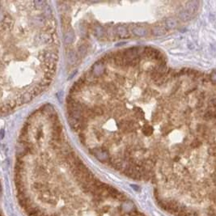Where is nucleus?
Here are the masks:
<instances>
[{"label":"nucleus","instance_id":"f257e3e1","mask_svg":"<svg viewBox=\"0 0 216 216\" xmlns=\"http://www.w3.org/2000/svg\"><path fill=\"white\" fill-rule=\"evenodd\" d=\"M199 6V3L198 1H190L187 2L185 4V10L189 12L191 15H193V14L197 12Z\"/></svg>","mask_w":216,"mask_h":216},{"label":"nucleus","instance_id":"f03ea898","mask_svg":"<svg viewBox=\"0 0 216 216\" xmlns=\"http://www.w3.org/2000/svg\"><path fill=\"white\" fill-rule=\"evenodd\" d=\"M116 33L120 38H127L129 36L127 28L122 25H119L116 28Z\"/></svg>","mask_w":216,"mask_h":216},{"label":"nucleus","instance_id":"7ed1b4c3","mask_svg":"<svg viewBox=\"0 0 216 216\" xmlns=\"http://www.w3.org/2000/svg\"><path fill=\"white\" fill-rule=\"evenodd\" d=\"M132 33L134 35L137 36H145L147 35L148 31L145 29L144 27H139V26H134L132 29Z\"/></svg>","mask_w":216,"mask_h":216},{"label":"nucleus","instance_id":"20e7f679","mask_svg":"<svg viewBox=\"0 0 216 216\" xmlns=\"http://www.w3.org/2000/svg\"><path fill=\"white\" fill-rule=\"evenodd\" d=\"M33 25L36 26H45V17L42 15H36L31 20Z\"/></svg>","mask_w":216,"mask_h":216},{"label":"nucleus","instance_id":"39448f33","mask_svg":"<svg viewBox=\"0 0 216 216\" xmlns=\"http://www.w3.org/2000/svg\"><path fill=\"white\" fill-rule=\"evenodd\" d=\"M178 16H179L180 20H181L182 21L186 22V21H189V20H191L192 17H193V15H191L189 12H187L185 9H184V10H182L179 12Z\"/></svg>","mask_w":216,"mask_h":216},{"label":"nucleus","instance_id":"423d86ee","mask_svg":"<svg viewBox=\"0 0 216 216\" xmlns=\"http://www.w3.org/2000/svg\"><path fill=\"white\" fill-rule=\"evenodd\" d=\"M74 38V34L73 33V31L71 29L68 30L67 33H65L64 35V41H65V44L66 45H70L71 44V42L73 41Z\"/></svg>","mask_w":216,"mask_h":216},{"label":"nucleus","instance_id":"0eeeda50","mask_svg":"<svg viewBox=\"0 0 216 216\" xmlns=\"http://www.w3.org/2000/svg\"><path fill=\"white\" fill-rule=\"evenodd\" d=\"M165 27L168 29H173L177 26V22L173 18H168L164 21Z\"/></svg>","mask_w":216,"mask_h":216},{"label":"nucleus","instance_id":"6e6552de","mask_svg":"<svg viewBox=\"0 0 216 216\" xmlns=\"http://www.w3.org/2000/svg\"><path fill=\"white\" fill-rule=\"evenodd\" d=\"M165 33V29L162 26H154L152 28V34L156 36H163Z\"/></svg>","mask_w":216,"mask_h":216},{"label":"nucleus","instance_id":"1a4fd4ad","mask_svg":"<svg viewBox=\"0 0 216 216\" xmlns=\"http://www.w3.org/2000/svg\"><path fill=\"white\" fill-rule=\"evenodd\" d=\"M93 32H94V34L96 35V37H98V38H101V37L104 36V29L100 26V25H96L95 27H94V29H93Z\"/></svg>","mask_w":216,"mask_h":216},{"label":"nucleus","instance_id":"9d476101","mask_svg":"<svg viewBox=\"0 0 216 216\" xmlns=\"http://www.w3.org/2000/svg\"><path fill=\"white\" fill-rule=\"evenodd\" d=\"M153 132L152 127L151 126H149V124H145L143 127V133L144 135L146 136H149L151 135Z\"/></svg>","mask_w":216,"mask_h":216},{"label":"nucleus","instance_id":"9b49d317","mask_svg":"<svg viewBox=\"0 0 216 216\" xmlns=\"http://www.w3.org/2000/svg\"><path fill=\"white\" fill-rule=\"evenodd\" d=\"M77 61V56L74 51H71L68 54V62L71 65H74Z\"/></svg>","mask_w":216,"mask_h":216},{"label":"nucleus","instance_id":"f8f14e48","mask_svg":"<svg viewBox=\"0 0 216 216\" xmlns=\"http://www.w3.org/2000/svg\"><path fill=\"white\" fill-rule=\"evenodd\" d=\"M36 7H38V8H45L47 5H46V2L45 1H34L33 3Z\"/></svg>","mask_w":216,"mask_h":216},{"label":"nucleus","instance_id":"ddd939ff","mask_svg":"<svg viewBox=\"0 0 216 216\" xmlns=\"http://www.w3.org/2000/svg\"><path fill=\"white\" fill-rule=\"evenodd\" d=\"M134 115L136 117L139 118V119H142V118L143 117V112L142 110L139 109H134Z\"/></svg>","mask_w":216,"mask_h":216},{"label":"nucleus","instance_id":"4468645a","mask_svg":"<svg viewBox=\"0 0 216 216\" xmlns=\"http://www.w3.org/2000/svg\"><path fill=\"white\" fill-rule=\"evenodd\" d=\"M33 188L36 190H42L45 188V185L41 182H35L33 184Z\"/></svg>","mask_w":216,"mask_h":216},{"label":"nucleus","instance_id":"2eb2a0df","mask_svg":"<svg viewBox=\"0 0 216 216\" xmlns=\"http://www.w3.org/2000/svg\"><path fill=\"white\" fill-rule=\"evenodd\" d=\"M79 53L83 56V55H84L86 53V52H87V47L84 45H80L79 46Z\"/></svg>","mask_w":216,"mask_h":216},{"label":"nucleus","instance_id":"dca6fc26","mask_svg":"<svg viewBox=\"0 0 216 216\" xmlns=\"http://www.w3.org/2000/svg\"><path fill=\"white\" fill-rule=\"evenodd\" d=\"M129 216H145L143 214H142L139 211H137V210H134V211H131L129 213Z\"/></svg>","mask_w":216,"mask_h":216},{"label":"nucleus","instance_id":"f3484780","mask_svg":"<svg viewBox=\"0 0 216 216\" xmlns=\"http://www.w3.org/2000/svg\"><path fill=\"white\" fill-rule=\"evenodd\" d=\"M43 136V133H42V130L41 129H38L37 130V132H36V139H41V138H42Z\"/></svg>","mask_w":216,"mask_h":216},{"label":"nucleus","instance_id":"a211bd4d","mask_svg":"<svg viewBox=\"0 0 216 216\" xmlns=\"http://www.w3.org/2000/svg\"><path fill=\"white\" fill-rule=\"evenodd\" d=\"M102 209H103L102 210H103V211H104V212H108V211L109 210V209H110V207H109V206H104V207H103Z\"/></svg>","mask_w":216,"mask_h":216}]
</instances>
